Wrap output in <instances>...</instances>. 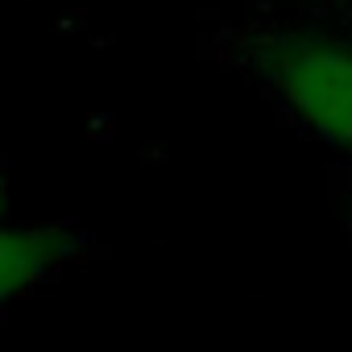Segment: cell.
<instances>
[{"instance_id":"2","label":"cell","mask_w":352,"mask_h":352,"mask_svg":"<svg viewBox=\"0 0 352 352\" xmlns=\"http://www.w3.org/2000/svg\"><path fill=\"white\" fill-rule=\"evenodd\" d=\"M75 257V236L54 224H5L0 220V315L38 294Z\"/></svg>"},{"instance_id":"1","label":"cell","mask_w":352,"mask_h":352,"mask_svg":"<svg viewBox=\"0 0 352 352\" xmlns=\"http://www.w3.org/2000/svg\"><path fill=\"white\" fill-rule=\"evenodd\" d=\"M265 79L311 137L352 153V46L331 38H290L270 50Z\"/></svg>"},{"instance_id":"3","label":"cell","mask_w":352,"mask_h":352,"mask_svg":"<svg viewBox=\"0 0 352 352\" xmlns=\"http://www.w3.org/2000/svg\"><path fill=\"white\" fill-rule=\"evenodd\" d=\"M5 204H9V187H5V174H0V216H5Z\"/></svg>"}]
</instances>
